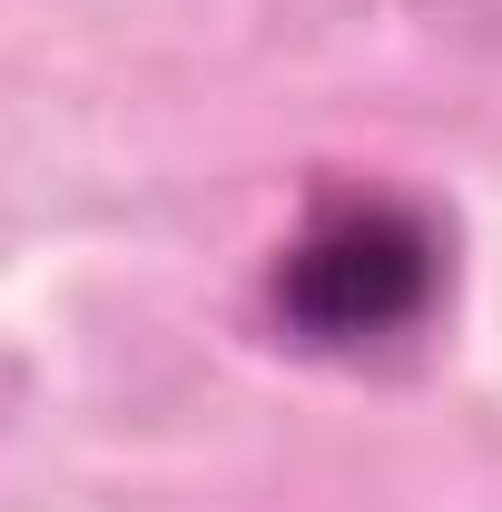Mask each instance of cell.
I'll list each match as a JSON object with an SVG mask.
<instances>
[{
  "label": "cell",
  "instance_id": "obj_1",
  "mask_svg": "<svg viewBox=\"0 0 502 512\" xmlns=\"http://www.w3.org/2000/svg\"><path fill=\"white\" fill-rule=\"evenodd\" d=\"M443 217L414 197H315V217L276 256V325L306 355H384L424 335L443 306Z\"/></svg>",
  "mask_w": 502,
  "mask_h": 512
}]
</instances>
